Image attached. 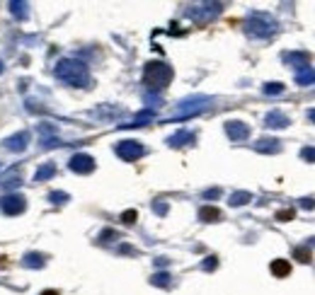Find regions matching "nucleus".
<instances>
[{
    "mask_svg": "<svg viewBox=\"0 0 315 295\" xmlns=\"http://www.w3.org/2000/svg\"><path fill=\"white\" fill-rule=\"evenodd\" d=\"M272 271H274V276H288V271H291V266H288V262H274L272 264Z\"/></svg>",
    "mask_w": 315,
    "mask_h": 295,
    "instance_id": "obj_1",
    "label": "nucleus"
},
{
    "mask_svg": "<svg viewBox=\"0 0 315 295\" xmlns=\"http://www.w3.org/2000/svg\"><path fill=\"white\" fill-rule=\"evenodd\" d=\"M119 153H122L124 157H136V155H141V148H138V145H134V148H126V145H122V148H119Z\"/></svg>",
    "mask_w": 315,
    "mask_h": 295,
    "instance_id": "obj_2",
    "label": "nucleus"
},
{
    "mask_svg": "<svg viewBox=\"0 0 315 295\" xmlns=\"http://www.w3.org/2000/svg\"><path fill=\"white\" fill-rule=\"evenodd\" d=\"M202 218L211 223V220H216V218H218V211H216V208H204V211H202Z\"/></svg>",
    "mask_w": 315,
    "mask_h": 295,
    "instance_id": "obj_3",
    "label": "nucleus"
},
{
    "mask_svg": "<svg viewBox=\"0 0 315 295\" xmlns=\"http://www.w3.org/2000/svg\"><path fill=\"white\" fill-rule=\"evenodd\" d=\"M310 257H313L310 249H296V259L298 262H310Z\"/></svg>",
    "mask_w": 315,
    "mask_h": 295,
    "instance_id": "obj_4",
    "label": "nucleus"
},
{
    "mask_svg": "<svg viewBox=\"0 0 315 295\" xmlns=\"http://www.w3.org/2000/svg\"><path fill=\"white\" fill-rule=\"evenodd\" d=\"M313 80H315V70H306V73L298 75V82H313Z\"/></svg>",
    "mask_w": 315,
    "mask_h": 295,
    "instance_id": "obj_5",
    "label": "nucleus"
},
{
    "mask_svg": "<svg viewBox=\"0 0 315 295\" xmlns=\"http://www.w3.org/2000/svg\"><path fill=\"white\" fill-rule=\"evenodd\" d=\"M279 218H282V220H286V218L291 220V218H294V211H284V213H279Z\"/></svg>",
    "mask_w": 315,
    "mask_h": 295,
    "instance_id": "obj_6",
    "label": "nucleus"
},
{
    "mask_svg": "<svg viewBox=\"0 0 315 295\" xmlns=\"http://www.w3.org/2000/svg\"><path fill=\"white\" fill-rule=\"evenodd\" d=\"M303 157H310V160H315V150H303Z\"/></svg>",
    "mask_w": 315,
    "mask_h": 295,
    "instance_id": "obj_7",
    "label": "nucleus"
},
{
    "mask_svg": "<svg viewBox=\"0 0 315 295\" xmlns=\"http://www.w3.org/2000/svg\"><path fill=\"white\" fill-rule=\"evenodd\" d=\"M310 116H313V121H315V111H313V114H310Z\"/></svg>",
    "mask_w": 315,
    "mask_h": 295,
    "instance_id": "obj_8",
    "label": "nucleus"
},
{
    "mask_svg": "<svg viewBox=\"0 0 315 295\" xmlns=\"http://www.w3.org/2000/svg\"><path fill=\"white\" fill-rule=\"evenodd\" d=\"M44 295H56V293H44Z\"/></svg>",
    "mask_w": 315,
    "mask_h": 295,
    "instance_id": "obj_9",
    "label": "nucleus"
}]
</instances>
